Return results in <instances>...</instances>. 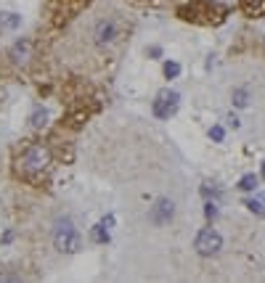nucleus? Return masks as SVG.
Masks as SVG:
<instances>
[{
	"label": "nucleus",
	"mask_w": 265,
	"mask_h": 283,
	"mask_svg": "<svg viewBox=\"0 0 265 283\" xmlns=\"http://www.w3.org/2000/svg\"><path fill=\"white\" fill-rule=\"evenodd\" d=\"M257 183H260L257 175H244L239 180V188H241V191H257Z\"/></svg>",
	"instance_id": "obj_12"
},
{
	"label": "nucleus",
	"mask_w": 265,
	"mask_h": 283,
	"mask_svg": "<svg viewBox=\"0 0 265 283\" xmlns=\"http://www.w3.org/2000/svg\"><path fill=\"white\" fill-rule=\"evenodd\" d=\"M178 74H180V64L167 61V64H165V77H167V80H173V77H178Z\"/></svg>",
	"instance_id": "obj_16"
},
{
	"label": "nucleus",
	"mask_w": 265,
	"mask_h": 283,
	"mask_svg": "<svg viewBox=\"0 0 265 283\" xmlns=\"http://www.w3.org/2000/svg\"><path fill=\"white\" fill-rule=\"evenodd\" d=\"M205 214H207V220H215V217H217V201H207V204H205Z\"/></svg>",
	"instance_id": "obj_17"
},
{
	"label": "nucleus",
	"mask_w": 265,
	"mask_h": 283,
	"mask_svg": "<svg viewBox=\"0 0 265 283\" xmlns=\"http://www.w3.org/2000/svg\"><path fill=\"white\" fill-rule=\"evenodd\" d=\"M201 196H205V199H212V201H217V199H220V193H217V188H210V185H205V188H201Z\"/></svg>",
	"instance_id": "obj_18"
},
{
	"label": "nucleus",
	"mask_w": 265,
	"mask_h": 283,
	"mask_svg": "<svg viewBox=\"0 0 265 283\" xmlns=\"http://www.w3.org/2000/svg\"><path fill=\"white\" fill-rule=\"evenodd\" d=\"M249 103V93L244 90V88H239V90H233V106H239V108H244Z\"/></svg>",
	"instance_id": "obj_14"
},
{
	"label": "nucleus",
	"mask_w": 265,
	"mask_h": 283,
	"mask_svg": "<svg viewBox=\"0 0 265 283\" xmlns=\"http://www.w3.org/2000/svg\"><path fill=\"white\" fill-rule=\"evenodd\" d=\"M241 11L252 19L265 16V0H241Z\"/></svg>",
	"instance_id": "obj_9"
},
{
	"label": "nucleus",
	"mask_w": 265,
	"mask_h": 283,
	"mask_svg": "<svg viewBox=\"0 0 265 283\" xmlns=\"http://www.w3.org/2000/svg\"><path fill=\"white\" fill-rule=\"evenodd\" d=\"M178 106H180V96L175 90H162L157 98H154L151 103V112L157 119H170L175 112H178Z\"/></svg>",
	"instance_id": "obj_4"
},
{
	"label": "nucleus",
	"mask_w": 265,
	"mask_h": 283,
	"mask_svg": "<svg viewBox=\"0 0 265 283\" xmlns=\"http://www.w3.org/2000/svg\"><path fill=\"white\" fill-rule=\"evenodd\" d=\"M19 24H22L19 13H11V11L0 13V27H3V29H19Z\"/></svg>",
	"instance_id": "obj_10"
},
{
	"label": "nucleus",
	"mask_w": 265,
	"mask_h": 283,
	"mask_svg": "<svg viewBox=\"0 0 265 283\" xmlns=\"http://www.w3.org/2000/svg\"><path fill=\"white\" fill-rule=\"evenodd\" d=\"M29 51H32V45H29V40H19V42L11 48V58H13V64L24 67L27 61H29Z\"/></svg>",
	"instance_id": "obj_8"
},
{
	"label": "nucleus",
	"mask_w": 265,
	"mask_h": 283,
	"mask_svg": "<svg viewBox=\"0 0 265 283\" xmlns=\"http://www.w3.org/2000/svg\"><path fill=\"white\" fill-rule=\"evenodd\" d=\"M101 225H106V228H112V225H114V217H112V214H106V217L101 220Z\"/></svg>",
	"instance_id": "obj_20"
},
{
	"label": "nucleus",
	"mask_w": 265,
	"mask_h": 283,
	"mask_svg": "<svg viewBox=\"0 0 265 283\" xmlns=\"http://www.w3.org/2000/svg\"><path fill=\"white\" fill-rule=\"evenodd\" d=\"M210 138H212V140H217V143H220V140L226 138V130L220 127V124H215V127L210 130Z\"/></svg>",
	"instance_id": "obj_19"
},
{
	"label": "nucleus",
	"mask_w": 265,
	"mask_h": 283,
	"mask_svg": "<svg viewBox=\"0 0 265 283\" xmlns=\"http://www.w3.org/2000/svg\"><path fill=\"white\" fill-rule=\"evenodd\" d=\"M48 164H51V154L40 143H32L19 156V169L24 172V175H40V172L48 169Z\"/></svg>",
	"instance_id": "obj_2"
},
{
	"label": "nucleus",
	"mask_w": 265,
	"mask_h": 283,
	"mask_svg": "<svg viewBox=\"0 0 265 283\" xmlns=\"http://www.w3.org/2000/svg\"><path fill=\"white\" fill-rule=\"evenodd\" d=\"M149 56H154V58H159V56H162V48H157V45H154V48H149Z\"/></svg>",
	"instance_id": "obj_21"
},
{
	"label": "nucleus",
	"mask_w": 265,
	"mask_h": 283,
	"mask_svg": "<svg viewBox=\"0 0 265 283\" xmlns=\"http://www.w3.org/2000/svg\"><path fill=\"white\" fill-rule=\"evenodd\" d=\"M90 235H93V241H96V244H109V228L106 225H96Z\"/></svg>",
	"instance_id": "obj_13"
},
{
	"label": "nucleus",
	"mask_w": 265,
	"mask_h": 283,
	"mask_svg": "<svg viewBox=\"0 0 265 283\" xmlns=\"http://www.w3.org/2000/svg\"><path fill=\"white\" fill-rule=\"evenodd\" d=\"M262 178H265V162H262Z\"/></svg>",
	"instance_id": "obj_23"
},
{
	"label": "nucleus",
	"mask_w": 265,
	"mask_h": 283,
	"mask_svg": "<svg viewBox=\"0 0 265 283\" xmlns=\"http://www.w3.org/2000/svg\"><path fill=\"white\" fill-rule=\"evenodd\" d=\"M119 35V29H117V21L114 19H101L96 24V29H93V37H96L98 45H112Z\"/></svg>",
	"instance_id": "obj_7"
},
{
	"label": "nucleus",
	"mask_w": 265,
	"mask_h": 283,
	"mask_svg": "<svg viewBox=\"0 0 265 283\" xmlns=\"http://www.w3.org/2000/svg\"><path fill=\"white\" fill-rule=\"evenodd\" d=\"M53 244H56L58 251H67V254H74V251L83 249V238H80V233L74 230L72 220H61V223H56Z\"/></svg>",
	"instance_id": "obj_3"
},
{
	"label": "nucleus",
	"mask_w": 265,
	"mask_h": 283,
	"mask_svg": "<svg viewBox=\"0 0 265 283\" xmlns=\"http://www.w3.org/2000/svg\"><path fill=\"white\" fill-rule=\"evenodd\" d=\"M180 19L186 21H196V24H212V21H220L226 16V8L217 6L215 0H191L178 8Z\"/></svg>",
	"instance_id": "obj_1"
},
{
	"label": "nucleus",
	"mask_w": 265,
	"mask_h": 283,
	"mask_svg": "<svg viewBox=\"0 0 265 283\" xmlns=\"http://www.w3.org/2000/svg\"><path fill=\"white\" fill-rule=\"evenodd\" d=\"M45 119H48V112H45L43 106H37L32 112V117H29V124H32L35 130H40V127H45Z\"/></svg>",
	"instance_id": "obj_11"
},
{
	"label": "nucleus",
	"mask_w": 265,
	"mask_h": 283,
	"mask_svg": "<svg viewBox=\"0 0 265 283\" xmlns=\"http://www.w3.org/2000/svg\"><path fill=\"white\" fill-rule=\"evenodd\" d=\"M228 124H231L233 130H236V127H239V117H228Z\"/></svg>",
	"instance_id": "obj_22"
},
{
	"label": "nucleus",
	"mask_w": 265,
	"mask_h": 283,
	"mask_svg": "<svg viewBox=\"0 0 265 283\" xmlns=\"http://www.w3.org/2000/svg\"><path fill=\"white\" fill-rule=\"evenodd\" d=\"M173 214H175V204L170 201V199H159L149 209V220H151L154 225H167L170 220H173Z\"/></svg>",
	"instance_id": "obj_6"
},
{
	"label": "nucleus",
	"mask_w": 265,
	"mask_h": 283,
	"mask_svg": "<svg viewBox=\"0 0 265 283\" xmlns=\"http://www.w3.org/2000/svg\"><path fill=\"white\" fill-rule=\"evenodd\" d=\"M244 207H247L249 212H255V214L265 217V207H262V204H260L257 199H247V201H244Z\"/></svg>",
	"instance_id": "obj_15"
},
{
	"label": "nucleus",
	"mask_w": 265,
	"mask_h": 283,
	"mask_svg": "<svg viewBox=\"0 0 265 283\" xmlns=\"http://www.w3.org/2000/svg\"><path fill=\"white\" fill-rule=\"evenodd\" d=\"M194 249L199 251L201 257H212V254H217V251L223 249V238H220V233L212 230V228L199 230V233H196V241H194Z\"/></svg>",
	"instance_id": "obj_5"
}]
</instances>
